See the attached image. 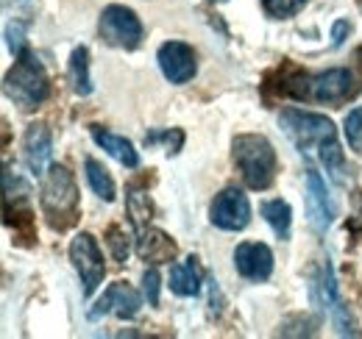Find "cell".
I'll list each match as a JSON object with an SVG mask.
<instances>
[{"instance_id": "cell-2", "label": "cell", "mask_w": 362, "mask_h": 339, "mask_svg": "<svg viewBox=\"0 0 362 339\" xmlns=\"http://www.w3.org/2000/svg\"><path fill=\"white\" fill-rule=\"evenodd\" d=\"M40 206L53 231H67L78 220V186L70 170L62 165L47 167L40 186Z\"/></svg>"}, {"instance_id": "cell-8", "label": "cell", "mask_w": 362, "mask_h": 339, "mask_svg": "<svg viewBox=\"0 0 362 339\" xmlns=\"http://www.w3.org/2000/svg\"><path fill=\"white\" fill-rule=\"evenodd\" d=\"M70 261L81 278V292L84 297L95 295V290L103 284V275H106V264H103V254L95 242V237L81 231L78 237H73L70 242Z\"/></svg>"}, {"instance_id": "cell-9", "label": "cell", "mask_w": 362, "mask_h": 339, "mask_svg": "<svg viewBox=\"0 0 362 339\" xmlns=\"http://www.w3.org/2000/svg\"><path fill=\"white\" fill-rule=\"evenodd\" d=\"M209 220L221 231H243L251 222V203H248L245 192L237 186H228L221 195H215V201L209 206Z\"/></svg>"}, {"instance_id": "cell-14", "label": "cell", "mask_w": 362, "mask_h": 339, "mask_svg": "<svg viewBox=\"0 0 362 339\" xmlns=\"http://www.w3.org/2000/svg\"><path fill=\"white\" fill-rule=\"evenodd\" d=\"M50 153H53V136L47 126L42 123H34L28 126L25 136H23V159H25V167L31 170L34 175H45L47 165H50Z\"/></svg>"}, {"instance_id": "cell-11", "label": "cell", "mask_w": 362, "mask_h": 339, "mask_svg": "<svg viewBox=\"0 0 362 339\" xmlns=\"http://www.w3.org/2000/svg\"><path fill=\"white\" fill-rule=\"evenodd\" d=\"M156 61H159V70L162 76L170 81V84H187L195 78V53L187 42H179V40H170L159 47L156 53Z\"/></svg>"}, {"instance_id": "cell-6", "label": "cell", "mask_w": 362, "mask_h": 339, "mask_svg": "<svg viewBox=\"0 0 362 339\" xmlns=\"http://www.w3.org/2000/svg\"><path fill=\"white\" fill-rule=\"evenodd\" d=\"M287 95L307 103H340L354 92V76L346 67H332L323 73H301L284 86Z\"/></svg>"}, {"instance_id": "cell-23", "label": "cell", "mask_w": 362, "mask_h": 339, "mask_svg": "<svg viewBox=\"0 0 362 339\" xmlns=\"http://www.w3.org/2000/svg\"><path fill=\"white\" fill-rule=\"evenodd\" d=\"M343 131H346L349 148H351L354 153H362V106H354V109L346 114Z\"/></svg>"}, {"instance_id": "cell-15", "label": "cell", "mask_w": 362, "mask_h": 339, "mask_svg": "<svg viewBox=\"0 0 362 339\" xmlns=\"http://www.w3.org/2000/svg\"><path fill=\"white\" fill-rule=\"evenodd\" d=\"M204 284V267L195 256H187L170 267V290L179 297H195Z\"/></svg>"}, {"instance_id": "cell-4", "label": "cell", "mask_w": 362, "mask_h": 339, "mask_svg": "<svg viewBox=\"0 0 362 339\" xmlns=\"http://www.w3.org/2000/svg\"><path fill=\"white\" fill-rule=\"evenodd\" d=\"M231 156H234V165L240 170L243 181L251 189L262 192V189H268L276 181L279 159H276L273 145L262 133H240V136H234Z\"/></svg>"}, {"instance_id": "cell-29", "label": "cell", "mask_w": 362, "mask_h": 339, "mask_svg": "<svg viewBox=\"0 0 362 339\" xmlns=\"http://www.w3.org/2000/svg\"><path fill=\"white\" fill-rule=\"evenodd\" d=\"M212 3H228V0H212Z\"/></svg>"}, {"instance_id": "cell-19", "label": "cell", "mask_w": 362, "mask_h": 339, "mask_svg": "<svg viewBox=\"0 0 362 339\" xmlns=\"http://www.w3.org/2000/svg\"><path fill=\"white\" fill-rule=\"evenodd\" d=\"M262 217L268 220V225L273 228V234L279 239H287L290 237V225H293V209L287 201L276 198V201H265L262 203Z\"/></svg>"}, {"instance_id": "cell-12", "label": "cell", "mask_w": 362, "mask_h": 339, "mask_svg": "<svg viewBox=\"0 0 362 339\" xmlns=\"http://www.w3.org/2000/svg\"><path fill=\"white\" fill-rule=\"evenodd\" d=\"M307 214L315 234H326L334 222V203L317 170H307Z\"/></svg>"}, {"instance_id": "cell-13", "label": "cell", "mask_w": 362, "mask_h": 339, "mask_svg": "<svg viewBox=\"0 0 362 339\" xmlns=\"http://www.w3.org/2000/svg\"><path fill=\"white\" fill-rule=\"evenodd\" d=\"M234 267L248 281H268L273 273V254L262 242H240L234 248Z\"/></svg>"}, {"instance_id": "cell-22", "label": "cell", "mask_w": 362, "mask_h": 339, "mask_svg": "<svg viewBox=\"0 0 362 339\" xmlns=\"http://www.w3.org/2000/svg\"><path fill=\"white\" fill-rule=\"evenodd\" d=\"M307 3L310 0H262V8L273 20H287V17H296Z\"/></svg>"}, {"instance_id": "cell-24", "label": "cell", "mask_w": 362, "mask_h": 339, "mask_svg": "<svg viewBox=\"0 0 362 339\" xmlns=\"http://www.w3.org/2000/svg\"><path fill=\"white\" fill-rule=\"evenodd\" d=\"M25 28H28V20H11V23H6V44L14 53V59L23 50H28L25 47Z\"/></svg>"}, {"instance_id": "cell-5", "label": "cell", "mask_w": 362, "mask_h": 339, "mask_svg": "<svg viewBox=\"0 0 362 339\" xmlns=\"http://www.w3.org/2000/svg\"><path fill=\"white\" fill-rule=\"evenodd\" d=\"M310 297H313L317 311L332 320V326L337 328L340 337H360V331H357V326L351 320V311H349L346 300L340 295V287H337V278H334V267H332L329 258H323L313 270V275H310Z\"/></svg>"}, {"instance_id": "cell-27", "label": "cell", "mask_w": 362, "mask_h": 339, "mask_svg": "<svg viewBox=\"0 0 362 339\" xmlns=\"http://www.w3.org/2000/svg\"><path fill=\"white\" fill-rule=\"evenodd\" d=\"M159 287H162L159 273L156 270H145V275H142V292H145L151 306H159Z\"/></svg>"}, {"instance_id": "cell-18", "label": "cell", "mask_w": 362, "mask_h": 339, "mask_svg": "<svg viewBox=\"0 0 362 339\" xmlns=\"http://www.w3.org/2000/svg\"><path fill=\"white\" fill-rule=\"evenodd\" d=\"M70 84L78 97L92 95V76H90V50L81 44L70 56Z\"/></svg>"}, {"instance_id": "cell-16", "label": "cell", "mask_w": 362, "mask_h": 339, "mask_svg": "<svg viewBox=\"0 0 362 339\" xmlns=\"http://www.w3.org/2000/svg\"><path fill=\"white\" fill-rule=\"evenodd\" d=\"M90 133L92 139L115 159V162H120L123 167H139V153L134 150V145L126 139V136H120V133H112V131H106V128L100 126H90Z\"/></svg>"}, {"instance_id": "cell-20", "label": "cell", "mask_w": 362, "mask_h": 339, "mask_svg": "<svg viewBox=\"0 0 362 339\" xmlns=\"http://www.w3.org/2000/svg\"><path fill=\"white\" fill-rule=\"evenodd\" d=\"M84 170H87V181H90L92 192H95L100 201L112 203V201H115V181H112V175L106 172V167H103L100 162H95V159H87V162H84Z\"/></svg>"}, {"instance_id": "cell-26", "label": "cell", "mask_w": 362, "mask_h": 339, "mask_svg": "<svg viewBox=\"0 0 362 339\" xmlns=\"http://www.w3.org/2000/svg\"><path fill=\"white\" fill-rule=\"evenodd\" d=\"M106 237H109L106 242H109V248H112L115 258H117V261L123 264V261H126V256H129V239H126V234H123V231H120L117 225H112Z\"/></svg>"}, {"instance_id": "cell-21", "label": "cell", "mask_w": 362, "mask_h": 339, "mask_svg": "<svg viewBox=\"0 0 362 339\" xmlns=\"http://www.w3.org/2000/svg\"><path fill=\"white\" fill-rule=\"evenodd\" d=\"M162 145L170 156H176L184 145V131L181 128H153L145 133V148H156Z\"/></svg>"}, {"instance_id": "cell-28", "label": "cell", "mask_w": 362, "mask_h": 339, "mask_svg": "<svg viewBox=\"0 0 362 339\" xmlns=\"http://www.w3.org/2000/svg\"><path fill=\"white\" fill-rule=\"evenodd\" d=\"M349 34H351V23L349 20H334V25H332V44L340 47L349 40Z\"/></svg>"}, {"instance_id": "cell-10", "label": "cell", "mask_w": 362, "mask_h": 339, "mask_svg": "<svg viewBox=\"0 0 362 339\" xmlns=\"http://www.w3.org/2000/svg\"><path fill=\"white\" fill-rule=\"evenodd\" d=\"M139 309H142V297L134 287L126 281H115L95 300V306L90 309V320H100L106 314H115L117 320H134Z\"/></svg>"}, {"instance_id": "cell-25", "label": "cell", "mask_w": 362, "mask_h": 339, "mask_svg": "<svg viewBox=\"0 0 362 339\" xmlns=\"http://www.w3.org/2000/svg\"><path fill=\"white\" fill-rule=\"evenodd\" d=\"M129 214H132L136 228H142L145 217H151V203H148V195L145 192L132 189V195H129Z\"/></svg>"}, {"instance_id": "cell-7", "label": "cell", "mask_w": 362, "mask_h": 339, "mask_svg": "<svg viewBox=\"0 0 362 339\" xmlns=\"http://www.w3.org/2000/svg\"><path fill=\"white\" fill-rule=\"evenodd\" d=\"M98 31H100V40L112 47H120V50H136L142 44L145 37V28L139 23L132 8L126 6H106L100 11V23H98Z\"/></svg>"}, {"instance_id": "cell-17", "label": "cell", "mask_w": 362, "mask_h": 339, "mask_svg": "<svg viewBox=\"0 0 362 339\" xmlns=\"http://www.w3.org/2000/svg\"><path fill=\"white\" fill-rule=\"evenodd\" d=\"M136 254L142 256L145 261H170L176 256V242L156 231V228H139V245Z\"/></svg>"}, {"instance_id": "cell-3", "label": "cell", "mask_w": 362, "mask_h": 339, "mask_svg": "<svg viewBox=\"0 0 362 339\" xmlns=\"http://www.w3.org/2000/svg\"><path fill=\"white\" fill-rule=\"evenodd\" d=\"M3 92L23 112H34V109H40L47 100L50 81H47V73L45 67H42V61L31 50H23L17 56L14 67L3 78Z\"/></svg>"}, {"instance_id": "cell-1", "label": "cell", "mask_w": 362, "mask_h": 339, "mask_svg": "<svg viewBox=\"0 0 362 339\" xmlns=\"http://www.w3.org/2000/svg\"><path fill=\"white\" fill-rule=\"evenodd\" d=\"M281 128L293 139V145L298 148V153L304 159L323 165L334 184L346 181L343 148L337 142L334 123L329 117L313 114V112H301V109H284L281 112Z\"/></svg>"}]
</instances>
